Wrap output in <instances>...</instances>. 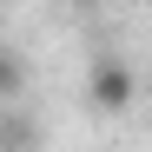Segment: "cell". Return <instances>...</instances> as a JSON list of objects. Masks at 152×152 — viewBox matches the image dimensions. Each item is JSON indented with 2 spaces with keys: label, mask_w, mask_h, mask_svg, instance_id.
<instances>
[{
  "label": "cell",
  "mask_w": 152,
  "mask_h": 152,
  "mask_svg": "<svg viewBox=\"0 0 152 152\" xmlns=\"http://www.w3.org/2000/svg\"><path fill=\"white\" fill-rule=\"evenodd\" d=\"M86 99H93L99 113H119V106H132V66H126V60H93Z\"/></svg>",
  "instance_id": "1"
},
{
  "label": "cell",
  "mask_w": 152,
  "mask_h": 152,
  "mask_svg": "<svg viewBox=\"0 0 152 152\" xmlns=\"http://www.w3.org/2000/svg\"><path fill=\"white\" fill-rule=\"evenodd\" d=\"M20 93H27V60L0 46V106H7V99H20Z\"/></svg>",
  "instance_id": "2"
},
{
  "label": "cell",
  "mask_w": 152,
  "mask_h": 152,
  "mask_svg": "<svg viewBox=\"0 0 152 152\" xmlns=\"http://www.w3.org/2000/svg\"><path fill=\"white\" fill-rule=\"evenodd\" d=\"M73 7H93V0H73Z\"/></svg>",
  "instance_id": "3"
}]
</instances>
